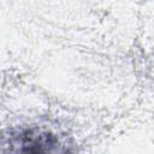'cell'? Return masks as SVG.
Masks as SVG:
<instances>
[{
	"mask_svg": "<svg viewBox=\"0 0 154 154\" xmlns=\"http://www.w3.org/2000/svg\"><path fill=\"white\" fill-rule=\"evenodd\" d=\"M16 154H66L59 140L48 132L26 136Z\"/></svg>",
	"mask_w": 154,
	"mask_h": 154,
	"instance_id": "cell-1",
	"label": "cell"
}]
</instances>
